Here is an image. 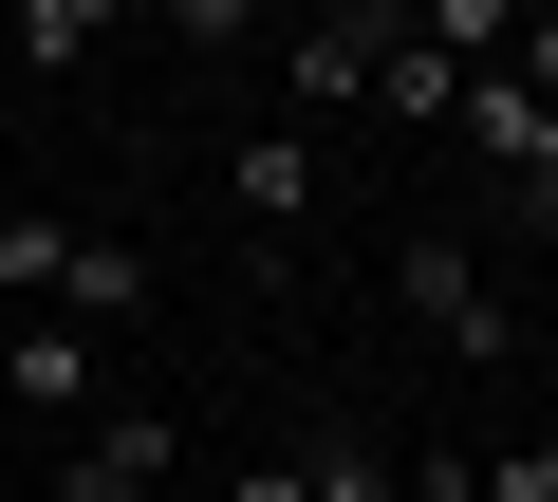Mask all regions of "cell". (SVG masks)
Wrapping results in <instances>:
<instances>
[{
  "label": "cell",
  "mask_w": 558,
  "mask_h": 502,
  "mask_svg": "<svg viewBox=\"0 0 558 502\" xmlns=\"http://www.w3.org/2000/svg\"><path fill=\"white\" fill-rule=\"evenodd\" d=\"M391 280H410V317H428V335H447L465 372H502V354H521V298H502V280L465 261V242H410Z\"/></svg>",
  "instance_id": "1"
},
{
  "label": "cell",
  "mask_w": 558,
  "mask_h": 502,
  "mask_svg": "<svg viewBox=\"0 0 558 502\" xmlns=\"http://www.w3.org/2000/svg\"><path fill=\"white\" fill-rule=\"evenodd\" d=\"M168 483H186V428L168 409H94L57 446V502H168Z\"/></svg>",
  "instance_id": "2"
},
{
  "label": "cell",
  "mask_w": 558,
  "mask_h": 502,
  "mask_svg": "<svg viewBox=\"0 0 558 502\" xmlns=\"http://www.w3.org/2000/svg\"><path fill=\"white\" fill-rule=\"evenodd\" d=\"M279 75H299V112H373L391 20H354V0H336V20H299V38H279Z\"/></svg>",
  "instance_id": "3"
},
{
  "label": "cell",
  "mask_w": 558,
  "mask_h": 502,
  "mask_svg": "<svg viewBox=\"0 0 558 502\" xmlns=\"http://www.w3.org/2000/svg\"><path fill=\"white\" fill-rule=\"evenodd\" d=\"M94 354H112V335H75V317H20V335H0V391H20L38 428H94Z\"/></svg>",
  "instance_id": "4"
},
{
  "label": "cell",
  "mask_w": 558,
  "mask_h": 502,
  "mask_svg": "<svg viewBox=\"0 0 558 502\" xmlns=\"http://www.w3.org/2000/svg\"><path fill=\"white\" fill-rule=\"evenodd\" d=\"M223 205H242V223H299V205H317V149H299V131H242V149H223Z\"/></svg>",
  "instance_id": "5"
},
{
  "label": "cell",
  "mask_w": 558,
  "mask_h": 502,
  "mask_svg": "<svg viewBox=\"0 0 558 502\" xmlns=\"http://www.w3.org/2000/svg\"><path fill=\"white\" fill-rule=\"evenodd\" d=\"M57 280H75V223H57V205H0V298L57 317Z\"/></svg>",
  "instance_id": "6"
},
{
  "label": "cell",
  "mask_w": 558,
  "mask_h": 502,
  "mask_svg": "<svg viewBox=\"0 0 558 502\" xmlns=\"http://www.w3.org/2000/svg\"><path fill=\"white\" fill-rule=\"evenodd\" d=\"M0 57H20V75H75V57H112V0H20V20H0Z\"/></svg>",
  "instance_id": "7"
},
{
  "label": "cell",
  "mask_w": 558,
  "mask_h": 502,
  "mask_svg": "<svg viewBox=\"0 0 558 502\" xmlns=\"http://www.w3.org/2000/svg\"><path fill=\"white\" fill-rule=\"evenodd\" d=\"M57 317H75V335H112V317H149V261H131V242H94V223H75V280H57Z\"/></svg>",
  "instance_id": "8"
},
{
  "label": "cell",
  "mask_w": 558,
  "mask_h": 502,
  "mask_svg": "<svg viewBox=\"0 0 558 502\" xmlns=\"http://www.w3.org/2000/svg\"><path fill=\"white\" fill-rule=\"evenodd\" d=\"M373 112H391V131H447V112H465V75H447L410 20H391V75H373Z\"/></svg>",
  "instance_id": "9"
},
{
  "label": "cell",
  "mask_w": 558,
  "mask_h": 502,
  "mask_svg": "<svg viewBox=\"0 0 558 502\" xmlns=\"http://www.w3.org/2000/svg\"><path fill=\"white\" fill-rule=\"evenodd\" d=\"M299 483H317V502H410V465H391V446H354V428H317V446H299Z\"/></svg>",
  "instance_id": "10"
},
{
  "label": "cell",
  "mask_w": 558,
  "mask_h": 502,
  "mask_svg": "<svg viewBox=\"0 0 558 502\" xmlns=\"http://www.w3.org/2000/svg\"><path fill=\"white\" fill-rule=\"evenodd\" d=\"M447 131H465L484 168H521V131H539V94H521V75H465V112H447Z\"/></svg>",
  "instance_id": "11"
},
{
  "label": "cell",
  "mask_w": 558,
  "mask_h": 502,
  "mask_svg": "<svg viewBox=\"0 0 558 502\" xmlns=\"http://www.w3.org/2000/svg\"><path fill=\"white\" fill-rule=\"evenodd\" d=\"M484 483H502V502H558V409H539L521 446H484Z\"/></svg>",
  "instance_id": "12"
},
{
  "label": "cell",
  "mask_w": 558,
  "mask_h": 502,
  "mask_svg": "<svg viewBox=\"0 0 558 502\" xmlns=\"http://www.w3.org/2000/svg\"><path fill=\"white\" fill-rule=\"evenodd\" d=\"M410 502H502V483H484V446H428V465H410Z\"/></svg>",
  "instance_id": "13"
},
{
  "label": "cell",
  "mask_w": 558,
  "mask_h": 502,
  "mask_svg": "<svg viewBox=\"0 0 558 502\" xmlns=\"http://www.w3.org/2000/svg\"><path fill=\"white\" fill-rule=\"evenodd\" d=\"M502 75H521V94L558 112V20H521V57H502Z\"/></svg>",
  "instance_id": "14"
},
{
  "label": "cell",
  "mask_w": 558,
  "mask_h": 502,
  "mask_svg": "<svg viewBox=\"0 0 558 502\" xmlns=\"http://www.w3.org/2000/svg\"><path fill=\"white\" fill-rule=\"evenodd\" d=\"M223 502H317V483H299V465H242V483H223Z\"/></svg>",
  "instance_id": "15"
}]
</instances>
